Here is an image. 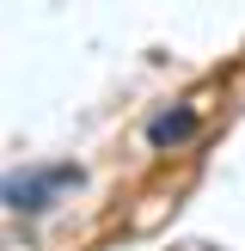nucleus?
Segmentation results:
<instances>
[{
  "label": "nucleus",
  "instance_id": "obj_1",
  "mask_svg": "<svg viewBox=\"0 0 245 251\" xmlns=\"http://www.w3.org/2000/svg\"><path fill=\"white\" fill-rule=\"evenodd\" d=\"M74 184H80L74 166H55V172H12V178H6V208L37 215V208H49L61 190H74Z\"/></svg>",
  "mask_w": 245,
  "mask_h": 251
},
{
  "label": "nucleus",
  "instance_id": "obj_2",
  "mask_svg": "<svg viewBox=\"0 0 245 251\" xmlns=\"http://www.w3.org/2000/svg\"><path fill=\"white\" fill-rule=\"evenodd\" d=\"M196 135V110H159L153 123H147V141L153 147H184Z\"/></svg>",
  "mask_w": 245,
  "mask_h": 251
},
{
  "label": "nucleus",
  "instance_id": "obj_3",
  "mask_svg": "<svg viewBox=\"0 0 245 251\" xmlns=\"http://www.w3.org/2000/svg\"><path fill=\"white\" fill-rule=\"evenodd\" d=\"M178 251H215V245H178Z\"/></svg>",
  "mask_w": 245,
  "mask_h": 251
}]
</instances>
